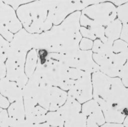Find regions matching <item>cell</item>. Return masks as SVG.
<instances>
[{"mask_svg":"<svg viewBox=\"0 0 128 127\" xmlns=\"http://www.w3.org/2000/svg\"><path fill=\"white\" fill-rule=\"evenodd\" d=\"M92 96L108 123H123L128 115V88L121 79L110 77L100 71L92 74Z\"/></svg>","mask_w":128,"mask_h":127,"instance_id":"1","label":"cell"},{"mask_svg":"<svg viewBox=\"0 0 128 127\" xmlns=\"http://www.w3.org/2000/svg\"><path fill=\"white\" fill-rule=\"evenodd\" d=\"M80 11H76L50 30L33 34V49L56 53H70L80 49L82 38L80 32Z\"/></svg>","mask_w":128,"mask_h":127,"instance_id":"2","label":"cell"},{"mask_svg":"<svg viewBox=\"0 0 128 127\" xmlns=\"http://www.w3.org/2000/svg\"><path fill=\"white\" fill-rule=\"evenodd\" d=\"M36 50L38 55L37 66L31 77L39 85L57 87L64 91H68L75 81L85 73L80 70L68 67L52 57L46 50Z\"/></svg>","mask_w":128,"mask_h":127,"instance_id":"3","label":"cell"},{"mask_svg":"<svg viewBox=\"0 0 128 127\" xmlns=\"http://www.w3.org/2000/svg\"><path fill=\"white\" fill-rule=\"evenodd\" d=\"M116 16V7L109 1L104 0L82 9L80 23L90 32L93 40L98 39L105 42L108 40L104 35L105 29Z\"/></svg>","mask_w":128,"mask_h":127,"instance_id":"4","label":"cell"},{"mask_svg":"<svg viewBox=\"0 0 128 127\" xmlns=\"http://www.w3.org/2000/svg\"><path fill=\"white\" fill-rule=\"evenodd\" d=\"M52 0H36L20 6L16 15L24 29L32 34H40L53 26Z\"/></svg>","mask_w":128,"mask_h":127,"instance_id":"5","label":"cell"},{"mask_svg":"<svg viewBox=\"0 0 128 127\" xmlns=\"http://www.w3.org/2000/svg\"><path fill=\"white\" fill-rule=\"evenodd\" d=\"M128 58V44L118 39L112 45V53L108 57L102 58L98 62L100 71L112 78L118 77Z\"/></svg>","mask_w":128,"mask_h":127,"instance_id":"6","label":"cell"},{"mask_svg":"<svg viewBox=\"0 0 128 127\" xmlns=\"http://www.w3.org/2000/svg\"><path fill=\"white\" fill-rule=\"evenodd\" d=\"M50 56L70 68H76L92 74L100 71L98 66L92 58V52L80 49L70 53H50Z\"/></svg>","mask_w":128,"mask_h":127,"instance_id":"7","label":"cell"},{"mask_svg":"<svg viewBox=\"0 0 128 127\" xmlns=\"http://www.w3.org/2000/svg\"><path fill=\"white\" fill-rule=\"evenodd\" d=\"M27 53L12 50L10 47L6 61V76L8 80L15 82L22 89L27 83L28 78L24 71V65Z\"/></svg>","mask_w":128,"mask_h":127,"instance_id":"8","label":"cell"},{"mask_svg":"<svg viewBox=\"0 0 128 127\" xmlns=\"http://www.w3.org/2000/svg\"><path fill=\"white\" fill-rule=\"evenodd\" d=\"M104 0H53L51 13L54 25L60 24L69 15L86 7Z\"/></svg>","mask_w":128,"mask_h":127,"instance_id":"9","label":"cell"},{"mask_svg":"<svg viewBox=\"0 0 128 127\" xmlns=\"http://www.w3.org/2000/svg\"><path fill=\"white\" fill-rule=\"evenodd\" d=\"M67 93L68 96L74 98L80 104H84L92 99V74L86 72L75 81Z\"/></svg>","mask_w":128,"mask_h":127,"instance_id":"10","label":"cell"},{"mask_svg":"<svg viewBox=\"0 0 128 127\" xmlns=\"http://www.w3.org/2000/svg\"><path fill=\"white\" fill-rule=\"evenodd\" d=\"M0 22L12 33H16L22 29V24L14 9L2 0H0Z\"/></svg>","mask_w":128,"mask_h":127,"instance_id":"11","label":"cell"},{"mask_svg":"<svg viewBox=\"0 0 128 127\" xmlns=\"http://www.w3.org/2000/svg\"><path fill=\"white\" fill-rule=\"evenodd\" d=\"M39 84L32 77L22 89V99L26 116L30 114L38 104L37 95Z\"/></svg>","mask_w":128,"mask_h":127,"instance_id":"12","label":"cell"},{"mask_svg":"<svg viewBox=\"0 0 128 127\" xmlns=\"http://www.w3.org/2000/svg\"><path fill=\"white\" fill-rule=\"evenodd\" d=\"M10 47L15 51L27 53L33 49V34L22 28L14 35Z\"/></svg>","mask_w":128,"mask_h":127,"instance_id":"13","label":"cell"},{"mask_svg":"<svg viewBox=\"0 0 128 127\" xmlns=\"http://www.w3.org/2000/svg\"><path fill=\"white\" fill-rule=\"evenodd\" d=\"M0 93L10 103L22 100V89L6 77L0 79Z\"/></svg>","mask_w":128,"mask_h":127,"instance_id":"14","label":"cell"},{"mask_svg":"<svg viewBox=\"0 0 128 127\" xmlns=\"http://www.w3.org/2000/svg\"><path fill=\"white\" fill-rule=\"evenodd\" d=\"M82 113L86 118L96 122L99 126L103 125L106 123L102 112L98 103L94 99L82 104Z\"/></svg>","mask_w":128,"mask_h":127,"instance_id":"15","label":"cell"},{"mask_svg":"<svg viewBox=\"0 0 128 127\" xmlns=\"http://www.w3.org/2000/svg\"><path fill=\"white\" fill-rule=\"evenodd\" d=\"M68 93L58 87L51 86L50 94V106L48 111H56L66 102Z\"/></svg>","mask_w":128,"mask_h":127,"instance_id":"16","label":"cell"},{"mask_svg":"<svg viewBox=\"0 0 128 127\" xmlns=\"http://www.w3.org/2000/svg\"><path fill=\"white\" fill-rule=\"evenodd\" d=\"M64 120L82 112V105L74 98L68 96L64 104L56 110Z\"/></svg>","mask_w":128,"mask_h":127,"instance_id":"17","label":"cell"},{"mask_svg":"<svg viewBox=\"0 0 128 127\" xmlns=\"http://www.w3.org/2000/svg\"><path fill=\"white\" fill-rule=\"evenodd\" d=\"M116 15L122 25L120 39L128 44V1L116 7Z\"/></svg>","mask_w":128,"mask_h":127,"instance_id":"18","label":"cell"},{"mask_svg":"<svg viewBox=\"0 0 128 127\" xmlns=\"http://www.w3.org/2000/svg\"><path fill=\"white\" fill-rule=\"evenodd\" d=\"M8 113L10 121H20L26 119L23 100L13 102L9 106Z\"/></svg>","mask_w":128,"mask_h":127,"instance_id":"19","label":"cell"},{"mask_svg":"<svg viewBox=\"0 0 128 127\" xmlns=\"http://www.w3.org/2000/svg\"><path fill=\"white\" fill-rule=\"evenodd\" d=\"M113 42L107 40L102 42L100 39H96L93 41V45L92 51L93 53L109 57L112 53Z\"/></svg>","mask_w":128,"mask_h":127,"instance_id":"20","label":"cell"},{"mask_svg":"<svg viewBox=\"0 0 128 127\" xmlns=\"http://www.w3.org/2000/svg\"><path fill=\"white\" fill-rule=\"evenodd\" d=\"M122 29L120 21L117 18L110 23L106 28L104 35L108 40L114 42L120 38Z\"/></svg>","mask_w":128,"mask_h":127,"instance_id":"21","label":"cell"},{"mask_svg":"<svg viewBox=\"0 0 128 127\" xmlns=\"http://www.w3.org/2000/svg\"><path fill=\"white\" fill-rule=\"evenodd\" d=\"M38 60L37 50L35 49L30 50L26 56L24 71L26 76L29 78L32 76L36 70Z\"/></svg>","mask_w":128,"mask_h":127,"instance_id":"22","label":"cell"},{"mask_svg":"<svg viewBox=\"0 0 128 127\" xmlns=\"http://www.w3.org/2000/svg\"><path fill=\"white\" fill-rule=\"evenodd\" d=\"M47 111L41 106H36L30 114L26 116V119L33 125L45 123Z\"/></svg>","mask_w":128,"mask_h":127,"instance_id":"23","label":"cell"},{"mask_svg":"<svg viewBox=\"0 0 128 127\" xmlns=\"http://www.w3.org/2000/svg\"><path fill=\"white\" fill-rule=\"evenodd\" d=\"M64 127H86V118L81 112L66 119Z\"/></svg>","mask_w":128,"mask_h":127,"instance_id":"24","label":"cell"},{"mask_svg":"<svg viewBox=\"0 0 128 127\" xmlns=\"http://www.w3.org/2000/svg\"><path fill=\"white\" fill-rule=\"evenodd\" d=\"M46 122L50 127H64V120L57 111H50L46 115Z\"/></svg>","mask_w":128,"mask_h":127,"instance_id":"25","label":"cell"},{"mask_svg":"<svg viewBox=\"0 0 128 127\" xmlns=\"http://www.w3.org/2000/svg\"><path fill=\"white\" fill-rule=\"evenodd\" d=\"M10 50V42L0 35V56L7 59Z\"/></svg>","mask_w":128,"mask_h":127,"instance_id":"26","label":"cell"},{"mask_svg":"<svg viewBox=\"0 0 128 127\" xmlns=\"http://www.w3.org/2000/svg\"><path fill=\"white\" fill-rule=\"evenodd\" d=\"M92 40L83 37L80 42L79 48L80 50H90L92 49Z\"/></svg>","mask_w":128,"mask_h":127,"instance_id":"27","label":"cell"},{"mask_svg":"<svg viewBox=\"0 0 128 127\" xmlns=\"http://www.w3.org/2000/svg\"><path fill=\"white\" fill-rule=\"evenodd\" d=\"M5 3L10 6L13 9H17L20 5H23L31 2V0H8L3 1Z\"/></svg>","mask_w":128,"mask_h":127,"instance_id":"28","label":"cell"},{"mask_svg":"<svg viewBox=\"0 0 128 127\" xmlns=\"http://www.w3.org/2000/svg\"><path fill=\"white\" fill-rule=\"evenodd\" d=\"M8 112L4 109L0 113V127H10Z\"/></svg>","mask_w":128,"mask_h":127,"instance_id":"29","label":"cell"},{"mask_svg":"<svg viewBox=\"0 0 128 127\" xmlns=\"http://www.w3.org/2000/svg\"><path fill=\"white\" fill-rule=\"evenodd\" d=\"M0 35L8 42L12 40L14 35L2 23L0 22Z\"/></svg>","mask_w":128,"mask_h":127,"instance_id":"30","label":"cell"},{"mask_svg":"<svg viewBox=\"0 0 128 127\" xmlns=\"http://www.w3.org/2000/svg\"><path fill=\"white\" fill-rule=\"evenodd\" d=\"M9 123L10 127H32L33 125L26 119L20 121H10L9 120Z\"/></svg>","mask_w":128,"mask_h":127,"instance_id":"31","label":"cell"},{"mask_svg":"<svg viewBox=\"0 0 128 127\" xmlns=\"http://www.w3.org/2000/svg\"><path fill=\"white\" fill-rule=\"evenodd\" d=\"M10 106V102L4 96L0 93V108L6 109Z\"/></svg>","mask_w":128,"mask_h":127,"instance_id":"32","label":"cell"},{"mask_svg":"<svg viewBox=\"0 0 128 127\" xmlns=\"http://www.w3.org/2000/svg\"><path fill=\"white\" fill-rule=\"evenodd\" d=\"M6 76V67L4 62H0V79Z\"/></svg>","mask_w":128,"mask_h":127,"instance_id":"33","label":"cell"},{"mask_svg":"<svg viewBox=\"0 0 128 127\" xmlns=\"http://www.w3.org/2000/svg\"><path fill=\"white\" fill-rule=\"evenodd\" d=\"M100 127H124L122 124L118 123H105Z\"/></svg>","mask_w":128,"mask_h":127,"instance_id":"34","label":"cell"},{"mask_svg":"<svg viewBox=\"0 0 128 127\" xmlns=\"http://www.w3.org/2000/svg\"><path fill=\"white\" fill-rule=\"evenodd\" d=\"M86 127H100L96 122L93 120L86 118Z\"/></svg>","mask_w":128,"mask_h":127,"instance_id":"35","label":"cell"},{"mask_svg":"<svg viewBox=\"0 0 128 127\" xmlns=\"http://www.w3.org/2000/svg\"><path fill=\"white\" fill-rule=\"evenodd\" d=\"M110 2L112 3L114 6H120L123 4L126 3L128 1V0H110Z\"/></svg>","mask_w":128,"mask_h":127,"instance_id":"36","label":"cell"},{"mask_svg":"<svg viewBox=\"0 0 128 127\" xmlns=\"http://www.w3.org/2000/svg\"><path fill=\"white\" fill-rule=\"evenodd\" d=\"M32 127H50V126L46 122H45L40 124H34Z\"/></svg>","mask_w":128,"mask_h":127,"instance_id":"37","label":"cell"},{"mask_svg":"<svg viewBox=\"0 0 128 127\" xmlns=\"http://www.w3.org/2000/svg\"><path fill=\"white\" fill-rule=\"evenodd\" d=\"M123 83V84L124 85V86L128 88V77L124 79H121Z\"/></svg>","mask_w":128,"mask_h":127,"instance_id":"38","label":"cell"},{"mask_svg":"<svg viewBox=\"0 0 128 127\" xmlns=\"http://www.w3.org/2000/svg\"><path fill=\"white\" fill-rule=\"evenodd\" d=\"M122 125L124 127H128V115L125 118Z\"/></svg>","mask_w":128,"mask_h":127,"instance_id":"39","label":"cell"},{"mask_svg":"<svg viewBox=\"0 0 128 127\" xmlns=\"http://www.w3.org/2000/svg\"><path fill=\"white\" fill-rule=\"evenodd\" d=\"M6 59L4 57H3L1 56H0V62H6Z\"/></svg>","mask_w":128,"mask_h":127,"instance_id":"40","label":"cell"},{"mask_svg":"<svg viewBox=\"0 0 128 127\" xmlns=\"http://www.w3.org/2000/svg\"><path fill=\"white\" fill-rule=\"evenodd\" d=\"M2 110H3V109H2V108H0V112H2Z\"/></svg>","mask_w":128,"mask_h":127,"instance_id":"41","label":"cell"},{"mask_svg":"<svg viewBox=\"0 0 128 127\" xmlns=\"http://www.w3.org/2000/svg\"><path fill=\"white\" fill-rule=\"evenodd\" d=\"M126 63H128V59H127V60H126Z\"/></svg>","mask_w":128,"mask_h":127,"instance_id":"42","label":"cell"},{"mask_svg":"<svg viewBox=\"0 0 128 127\" xmlns=\"http://www.w3.org/2000/svg\"></svg>","mask_w":128,"mask_h":127,"instance_id":"43","label":"cell"}]
</instances>
